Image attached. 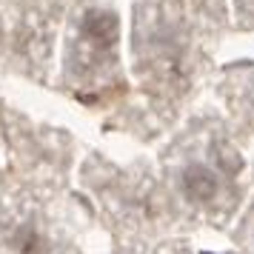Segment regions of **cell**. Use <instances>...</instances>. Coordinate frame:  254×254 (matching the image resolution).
Wrapping results in <instances>:
<instances>
[{"mask_svg":"<svg viewBox=\"0 0 254 254\" xmlns=\"http://www.w3.org/2000/svg\"><path fill=\"white\" fill-rule=\"evenodd\" d=\"M183 191L189 200H197V203H208L211 197L220 191V180L217 174L211 172L203 163H191L183 169Z\"/></svg>","mask_w":254,"mask_h":254,"instance_id":"cell-1","label":"cell"},{"mask_svg":"<svg viewBox=\"0 0 254 254\" xmlns=\"http://www.w3.org/2000/svg\"><path fill=\"white\" fill-rule=\"evenodd\" d=\"M83 32L92 37L94 43L100 46H115L117 35H120V23H117L115 12H106V9H92L83 17Z\"/></svg>","mask_w":254,"mask_h":254,"instance_id":"cell-2","label":"cell"},{"mask_svg":"<svg viewBox=\"0 0 254 254\" xmlns=\"http://www.w3.org/2000/svg\"><path fill=\"white\" fill-rule=\"evenodd\" d=\"M12 246L20 254H37V249H40V234H37V229L32 226V223H23V226L14 229Z\"/></svg>","mask_w":254,"mask_h":254,"instance_id":"cell-3","label":"cell"}]
</instances>
